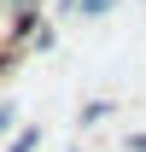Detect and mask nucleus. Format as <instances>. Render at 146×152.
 <instances>
[{
  "label": "nucleus",
  "mask_w": 146,
  "mask_h": 152,
  "mask_svg": "<svg viewBox=\"0 0 146 152\" xmlns=\"http://www.w3.org/2000/svg\"><path fill=\"white\" fill-rule=\"evenodd\" d=\"M35 140H41L35 129H29V134H18V146H12V152H35Z\"/></svg>",
  "instance_id": "7ed1b4c3"
},
{
  "label": "nucleus",
  "mask_w": 146,
  "mask_h": 152,
  "mask_svg": "<svg viewBox=\"0 0 146 152\" xmlns=\"http://www.w3.org/2000/svg\"><path fill=\"white\" fill-rule=\"evenodd\" d=\"M64 6H76V12H88V18H99V12H111L117 0H64Z\"/></svg>",
  "instance_id": "f257e3e1"
},
{
  "label": "nucleus",
  "mask_w": 146,
  "mask_h": 152,
  "mask_svg": "<svg viewBox=\"0 0 146 152\" xmlns=\"http://www.w3.org/2000/svg\"><path fill=\"white\" fill-rule=\"evenodd\" d=\"M6 12H18V23H35V0H0Z\"/></svg>",
  "instance_id": "f03ea898"
},
{
  "label": "nucleus",
  "mask_w": 146,
  "mask_h": 152,
  "mask_svg": "<svg viewBox=\"0 0 146 152\" xmlns=\"http://www.w3.org/2000/svg\"><path fill=\"white\" fill-rule=\"evenodd\" d=\"M6 123H12V111H0V129H6Z\"/></svg>",
  "instance_id": "20e7f679"
}]
</instances>
